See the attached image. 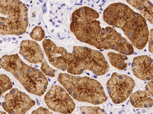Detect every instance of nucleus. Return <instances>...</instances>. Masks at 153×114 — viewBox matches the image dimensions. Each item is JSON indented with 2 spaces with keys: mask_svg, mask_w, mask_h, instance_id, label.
<instances>
[{
  "mask_svg": "<svg viewBox=\"0 0 153 114\" xmlns=\"http://www.w3.org/2000/svg\"><path fill=\"white\" fill-rule=\"evenodd\" d=\"M103 18L110 26L121 28L136 48L142 50L146 46L149 36L146 20L125 4H110L104 11Z\"/></svg>",
  "mask_w": 153,
  "mask_h": 114,
  "instance_id": "f257e3e1",
  "label": "nucleus"
},
{
  "mask_svg": "<svg viewBox=\"0 0 153 114\" xmlns=\"http://www.w3.org/2000/svg\"><path fill=\"white\" fill-rule=\"evenodd\" d=\"M1 66L10 72L30 93L41 96L47 90L49 82L42 71L26 64L18 54L1 58Z\"/></svg>",
  "mask_w": 153,
  "mask_h": 114,
  "instance_id": "f03ea898",
  "label": "nucleus"
},
{
  "mask_svg": "<svg viewBox=\"0 0 153 114\" xmlns=\"http://www.w3.org/2000/svg\"><path fill=\"white\" fill-rule=\"evenodd\" d=\"M58 81L73 98L80 102L99 105L107 99L101 83L89 77L60 73Z\"/></svg>",
  "mask_w": 153,
  "mask_h": 114,
  "instance_id": "7ed1b4c3",
  "label": "nucleus"
},
{
  "mask_svg": "<svg viewBox=\"0 0 153 114\" xmlns=\"http://www.w3.org/2000/svg\"><path fill=\"white\" fill-rule=\"evenodd\" d=\"M28 24V8L25 4L18 0L0 1L1 35H23Z\"/></svg>",
  "mask_w": 153,
  "mask_h": 114,
  "instance_id": "20e7f679",
  "label": "nucleus"
},
{
  "mask_svg": "<svg viewBox=\"0 0 153 114\" xmlns=\"http://www.w3.org/2000/svg\"><path fill=\"white\" fill-rule=\"evenodd\" d=\"M99 14L88 7L79 8L71 15L70 29L79 41L94 47L101 33Z\"/></svg>",
  "mask_w": 153,
  "mask_h": 114,
  "instance_id": "39448f33",
  "label": "nucleus"
},
{
  "mask_svg": "<svg viewBox=\"0 0 153 114\" xmlns=\"http://www.w3.org/2000/svg\"><path fill=\"white\" fill-rule=\"evenodd\" d=\"M72 53L73 59L68 67V73L78 75L89 70L97 76H102L109 71V66L106 58L98 50L83 46H74Z\"/></svg>",
  "mask_w": 153,
  "mask_h": 114,
  "instance_id": "423d86ee",
  "label": "nucleus"
},
{
  "mask_svg": "<svg viewBox=\"0 0 153 114\" xmlns=\"http://www.w3.org/2000/svg\"><path fill=\"white\" fill-rule=\"evenodd\" d=\"M94 47L98 49L114 50L125 56H130L134 51L132 44L110 26L102 28Z\"/></svg>",
  "mask_w": 153,
  "mask_h": 114,
  "instance_id": "0eeeda50",
  "label": "nucleus"
},
{
  "mask_svg": "<svg viewBox=\"0 0 153 114\" xmlns=\"http://www.w3.org/2000/svg\"><path fill=\"white\" fill-rule=\"evenodd\" d=\"M135 82L127 75L113 73L106 83L108 94L114 104L125 102L132 94Z\"/></svg>",
  "mask_w": 153,
  "mask_h": 114,
  "instance_id": "6e6552de",
  "label": "nucleus"
},
{
  "mask_svg": "<svg viewBox=\"0 0 153 114\" xmlns=\"http://www.w3.org/2000/svg\"><path fill=\"white\" fill-rule=\"evenodd\" d=\"M44 100L51 110L62 114H71L76 107L71 96L65 88L53 84L45 94Z\"/></svg>",
  "mask_w": 153,
  "mask_h": 114,
  "instance_id": "1a4fd4ad",
  "label": "nucleus"
},
{
  "mask_svg": "<svg viewBox=\"0 0 153 114\" xmlns=\"http://www.w3.org/2000/svg\"><path fill=\"white\" fill-rule=\"evenodd\" d=\"M35 104V101L25 92L13 88L4 97L2 106L9 114H26Z\"/></svg>",
  "mask_w": 153,
  "mask_h": 114,
  "instance_id": "9d476101",
  "label": "nucleus"
},
{
  "mask_svg": "<svg viewBox=\"0 0 153 114\" xmlns=\"http://www.w3.org/2000/svg\"><path fill=\"white\" fill-rule=\"evenodd\" d=\"M44 51L51 64L62 71H67L73 59L72 53H68L63 47H59L49 39L42 42Z\"/></svg>",
  "mask_w": 153,
  "mask_h": 114,
  "instance_id": "9b49d317",
  "label": "nucleus"
},
{
  "mask_svg": "<svg viewBox=\"0 0 153 114\" xmlns=\"http://www.w3.org/2000/svg\"><path fill=\"white\" fill-rule=\"evenodd\" d=\"M131 70L134 76L143 81L153 80V59L148 56L135 57L133 60Z\"/></svg>",
  "mask_w": 153,
  "mask_h": 114,
  "instance_id": "f8f14e48",
  "label": "nucleus"
},
{
  "mask_svg": "<svg viewBox=\"0 0 153 114\" xmlns=\"http://www.w3.org/2000/svg\"><path fill=\"white\" fill-rule=\"evenodd\" d=\"M19 53L33 64L42 63L45 61L44 52L40 45L35 41L23 40L20 45Z\"/></svg>",
  "mask_w": 153,
  "mask_h": 114,
  "instance_id": "ddd939ff",
  "label": "nucleus"
},
{
  "mask_svg": "<svg viewBox=\"0 0 153 114\" xmlns=\"http://www.w3.org/2000/svg\"><path fill=\"white\" fill-rule=\"evenodd\" d=\"M127 3L139 11L146 20L153 24V4L149 1L131 0Z\"/></svg>",
  "mask_w": 153,
  "mask_h": 114,
  "instance_id": "4468645a",
  "label": "nucleus"
},
{
  "mask_svg": "<svg viewBox=\"0 0 153 114\" xmlns=\"http://www.w3.org/2000/svg\"><path fill=\"white\" fill-rule=\"evenodd\" d=\"M131 104L136 108H150L153 106V100L146 90H139L130 96Z\"/></svg>",
  "mask_w": 153,
  "mask_h": 114,
  "instance_id": "2eb2a0df",
  "label": "nucleus"
},
{
  "mask_svg": "<svg viewBox=\"0 0 153 114\" xmlns=\"http://www.w3.org/2000/svg\"><path fill=\"white\" fill-rule=\"evenodd\" d=\"M107 56L110 64L114 67L121 71L127 68L128 66L127 61L128 59L127 56L113 52H108Z\"/></svg>",
  "mask_w": 153,
  "mask_h": 114,
  "instance_id": "dca6fc26",
  "label": "nucleus"
},
{
  "mask_svg": "<svg viewBox=\"0 0 153 114\" xmlns=\"http://www.w3.org/2000/svg\"><path fill=\"white\" fill-rule=\"evenodd\" d=\"M0 89H1V97L5 92L10 90L13 87V84L10 79L6 75L1 74L0 75Z\"/></svg>",
  "mask_w": 153,
  "mask_h": 114,
  "instance_id": "f3484780",
  "label": "nucleus"
},
{
  "mask_svg": "<svg viewBox=\"0 0 153 114\" xmlns=\"http://www.w3.org/2000/svg\"><path fill=\"white\" fill-rule=\"evenodd\" d=\"M80 111L82 114H108L105 110L97 106H82L80 107Z\"/></svg>",
  "mask_w": 153,
  "mask_h": 114,
  "instance_id": "a211bd4d",
  "label": "nucleus"
},
{
  "mask_svg": "<svg viewBox=\"0 0 153 114\" xmlns=\"http://www.w3.org/2000/svg\"><path fill=\"white\" fill-rule=\"evenodd\" d=\"M31 38L36 41H41L45 37V32L42 26H36L30 33Z\"/></svg>",
  "mask_w": 153,
  "mask_h": 114,
  "instance_id": "6ab92c4d",
  "label": "nucleus"
},
{
  "mask_svg": "<svg viewBox=\"0 0 153 114\" xmlns=\"http://www.w3.org/2000/svg\"><path fill=\"white\" fill-rule=\"evenodd\" d=\"M41 71L46 76L50 77H54L55 76V69L51 67L45 60L42 63Z\"/></svg>",
  "mask_w": 153,
  "mask_h": 114,
  "instance_id": "aec40b11",
  "label": "nucleus"
},
{
  "mask_svg": "<svg viewBox=\"0 0 153 114\" xmlns=\"http://www.w3.org/2000/svg\"><path fill=\"white\" fill-rule=\"evenodd\" d=\"M145 90L153 100V80L149 82L145 86Z\"/></svg>",
  "mask_w": 153,
  "mask_h": 114,
  "instance_id": "412c9836",
  "label": "nucleus"
},
{
  "mask_svg": "<svg viewBox=\"0 0 153 114\" xmlns=\"http://www.w3.org/2000/svg\"><path fill=\"white\" fill-rule=\"evenodd\" d=\"M31 114H54L48 109L40 107L32 112Z\"/></svg>",
  "mask_w": 153,
  "mask_h": 114,
  "instance_id": "4be33fe9",
  "label": "nucleus"
},
{
  "mask_svg": "<svg viewBox=\"0 0 153 114\" xmlns=\"http://www.w3.org/2000/svg\"><path fill=\"white\" fill-rule=\"evenodd\" d=\"M149 50L153 54V28H152L149 32Z\"/></svg>",
  "mask_w": 153,
  "mask_h": 114,
  "instance_id": "5701e85b",
  "label": "nucleus"
},
{
  "mask_svg": "<svg viewBox=\"0 0 153 114\" xmlns=\"http://www.w3.org/2000/svg\"><path fill=\"white\" fill-rule=\"evenodd\" d=\"M0 114H6V113L4 112H2V111H1V113Z\"/></svg>",
  "mask_w": 153,
  "mask_h": 114,
  "instance_id": "b1692460",
  "label": "nucleus"
},
{
  "mask_svg": "<svg viewBox=\"0 0 153 114\" xmlns=\"http://www.w3.org/2000/svg\"></svg>",
  "mask_w": 153,
  "mask_h": 114,
  "instance_id": "393cba45",
  "label": "nucleus"
}]
</instances>
